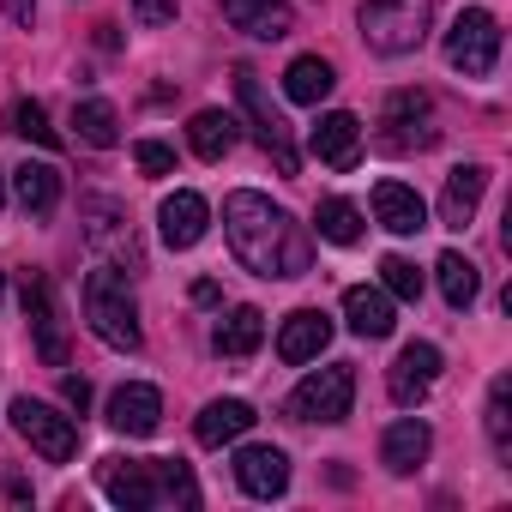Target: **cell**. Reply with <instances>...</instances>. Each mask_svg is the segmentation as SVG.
Returning <instances> with one entry per match:
<instances>
[{
  "mask_svg": "<svg viewBox=\"0 0 512 512\" xmlns=\"http://www.w3.org/2000/svg\"><path fill=\"white\" fill-rule=\"evenodd\" d=\"M223 235H229V253L253 272V278H302L314 272V235L284 211L272 205L266 193H229L223 199Z\"/></svg>",
  "mask_w": 512,
  "mask_h": 512,
  "instance_id": "1",
  "label": "cell"
},
{
  "mask_svg": "<svg viewBox=\"0 0 512 512\" xmlns=\"http://www.w3.org/2000/svg\"><path fill=\"white\" fill-rule=\"evenodd\" d=\"M428 19H434V0H362V13H356L362 43L374 55H410V49H422Z\"/></svg>",
  "mask_w": 512,
  "mask_h": 512,
  "instance_id": "2",
  "label": "cell"
},
{
  "mask_svg": "<svg viewBox=\"0 0 512 512\" xmlns=\"http://www.w3.org/2000/svg\"><path fill=\"white\" fill-rule=\"evenodd\" d=\"M85 320H91V332H97L109 350H139V344H145L139 308H133L127 284H121L109 266H97V272L85 278Z\"/></svg>",
  "mask_w": 512,
  "mask_h": 512,
  "instance_id": "3",
  "label": "cell"
},
{
  "mask_svg": "<svg viewBox=\"0 0 512 512\" xmlns=\"http://www.w3.org/2000/svg\"><path fill=\"white\" fill-rule=\"evenodd\" d=\"M235 103H241V115H247L253 139H260V151L278 163V175H296V169H302V157H296L290 121L266 103V85H260V73H253V67H235Z\"/></svg>",
  "mask_w": 512,
  "mask_h": 512,
  "instance_id": "4",
  "label": "cell"
},
{
  "mask_svg": "<svg viewBox=\"0 0 512 512\" xmlns=\"http://www.w3.org/2000/svg\"><path fill=\"white\" fill-rule=\"evenodd\" d=\"M446 61L464 73V79H488L494 61H500V19L488 7H464L446 31Z\"/></svg>",
  "mask_w": 512,
  "mask_h": 512,
  "instance_id": "5",
  "label": "cell"
},
{
  "mask_svg": "<svg viewBox=\"0 0 512 512\" xmlns=\"http://www.w3.org/2000/svg\"><path fill=\"white\" fill-rule=\"evenodd\" d=\"M350 404H356V374H350V362H332V368H320V374H308L296 392H290V416L296 422H344L350 416Z\"/></svg>",
  "mask_w": 512,
  "mask_h": 512,
  "instance_id": "6",
  "label": "cell"
},
{
  "mask_svg": "<svg viewBox=\"0 0 512 512\" xmlns=\"http://www.w3.org/2000/svg\"><path fill=\"white\" fill-rule=\"evenodd\" d=\"M13 428L49 458V464H67L73 452H79V428H73V416H61L55 404H43V398H13Z\"/></svg>",
  "mask_w": 512,
  "mask_h": 512,
  "instance_id": "7",
  "label": "cell"
},
{
  "mask_svg": "<svg viewBox=\"0 0 512 512\" xmlns=\"http://www.w3.org/2000/svg\"><path fill=\"white\" fill-rule=\"evenodd\" d=\"M428 115H434V103H428V91H392L386 97V115H380V145L386 151H428L440 133L428 127Z\"/></svg>",
  "mask_w": 512,
  "mask_h": 512,
  "instance_id": "8",
  "label": "cell"
},
{
  "mask_svg": "<svg viewBox=\"0 0 512 512\" xmlns=\"http://www.w3.org/2000/svg\"><path fill=\"white\" fill-rule=\"evenodd\" d=\"M25 320H31V332H37V356L49 362V368H67V332H61V314H55V290H49V278L43 272H25Z\"/></svg>",
  "mask_w": 512,
  "mask_h": 512,
  "instance_id": "9",
  "label": "cell"
},
{
  "mask_svg": "<svg viewBox=\"0 0 512 512\" xmlns=\"http://www.w3.org/2000/svg\"><path fill=\"white\" fill-rule=\"evenodd\" d=\"M434 380H440V350L434 344H404L398 362H392V374H386V392H392V404L416 410L434 392Z\"/></svg>",
  "mask_w": 512,
  "mask_h": 512,
  "instance_id": "10",
  "label": "cell"
},
{
  "mask_svg": "<svg viewBox=\"0 0 512 512\" xmlns=\"http://www.w3.org/2000/svg\"><path fill=\"white\" fill-rule=\"evenodd\" d=\"M97 482H103V494H109L115 506H127V512L157 506V464H151V458H145V464H133V458H103Z\"/></svg>",
  "mask_w": 512,
  "mask_h": 512,
  "instance_id": "11",
  "label": "cell"
},
{
  "mask_svg": "<svg viewBox=\"0 0 512 512\" xmlns=\"http://www.w3.org/2000/svg\"><path fill=\"white\" fill-rule=\"evenodd\" d=\"M235 482L253 494V500H278L290 488V458L278 446H241L235 452Z\"/></svg>",
  "mask_w": 512,
  "mask_h": 512,
  "instance_id": "12",
  "label": "cell"
},
{
  "mask_svg": "<svg viewBox=\"0 0 512 512\" xmlns=\"http://www.w3.org/2000/svg\"><path fill=\"white\" fill-rule=\"evenodd\" d=\"M308 145H314L320 163H332V169H356V157H362V121L344 115V109H326V115L314 121Z\"/></svg>",
  "mask_w": 512,
  "mask_h": 512,
  "instance_id": "13",
  "label": "cell"
},
{
  "mask_svg": "<svg viewBox=\"0 0 512 512\" xmlns=\"http://www.w3.org/2000/svg\"><path fill=\"white\" fill-rule=\"evenodd\" d=\"M223 19L247 37H260V43H278L296 31V7L290 0H223Z\"/></svg>",
  "mask_w": 512,
  "mask_h": 512,
  "instance_id": "14",
  "label": "cell"
},
{
  "mask_svg": "<svg viewBox=\"0 0 512 512\" xmlns=\"http://www.w3.org/2000/svg\"><path fill=\"white\" fill-rule=\"evenodd\" d=\"M157 422H163V398H157V386L133 380V386H121V392L109 398V428H115V434L145 440V434H157Z\"/></svg>",
  "mask_w": 512,
  "mask_h": 512,
  "instance_id": "15",
  "label": "cell"
},
{
  "mask_svg": "<svg viewBox=\"0 0 512 512\" xmlns=\"http://www.w3.org/2000/svg\"><path fill=\"white\" fill-rule=\"evenodd\" d=\"M482 193H488V169H482V163H458V169L446 175V193H440V223H446V229H470Z\"/></svg>",
  "mask_w": 512,
  "mask_h": 512,
  "instance_id": "16",
  "label": "cell"
},
{
  "mask_svg": "<svg viewBox=\"0 0 512 512\" xmlns=\"http://www.w3.org/2000/svg\"><path fill=\"white\" fill-rule=\"evenodd\" d=\"M326 344H332V320H326L320 308H296V314L284 320V332H278V356H284L290 368L314 362Z\"/></svg>",
  "mask_w": 512,
  "mask_h": 512,
  "instance_id": "17",
  "label": "cell"
},
{
  "mask_svg": "<svg viewBox=\"0 0 512 512\" xmlns=\"http://www.w3.org/2000/svg\"><path fill=\"white\" fill-rule=\"evenodd\" d=\"M428 452H434V434H428L422 416H404V422H392V428L380 434V464H386L392 476H410Z\"/></svg>",
  "mask_w": 512,
  "mask_h": 512,
  "instance_id": "18",
  "label": "cell"
},
{
  "mask_svg": "<svg viewBox=\"0 0 512 512\" xmlns=\"http://www.w3.org/2000/svg\"><path fill=\"white\" fill-rule=\"evenodd\" d=\"M374 217H380L392 235H422V229H428V205H422V193L404 187V181H380V187H374Z\"/></svg>",
  "mask_w": 512,
  "mask_h": 512,
  "instance_id": "19",
  "label": "cell"
},
{
  "mask_svg": "<svg viewBox=\"0 0 512 512\" xmlns=\"http://www.w3.org/2000/svg\"><path fill=\"white\" fill-rule=\"evenodd\" d=\"M205 223H211V205H205L199 193H187V187H181V193H169V199H163V211H157V229H163V241H169L175 253H181V247H193V241L205 235Z\"/></svg>",
  "mask_w": 512,
  "mask_h": 512,
  "instance_id": "20",
  "label": "cell"
},
{
  "mask_svg": "<svg viewBox=\"0 0 512 512\" xmlns=\"http://www.w3.org/2000/svg\"><path fill=\"white\" fill-rule=\"evenodd\" d=\"M344 320H350L356 338H392V326H398L392 296L374 290V284H350V290H344Z\"/></svg>",
  "mask_w": 512,
  "mask_h": 512,
  "instance_id": "21",
  "label": "cell"
},
{
  "mask_svg": "<svg viewBox=\"0 0 512 512\" xmlns=\"http://www.w3.org/2000/svg\"><path fill=\"white\" fill-rule=\"evenodd\" d=\"M253 422V404H241V398H217V404H205L199 410V422H193V440L199 446H229V440H241Z\"/></svg>",
  "mask_w": 512,
  "mask_h": 512,
  "instance_id": "22",
  "label": "cell"
},
{
  "mask_svg": "<svg viewBox=\"0 0 512 512\" xmlns=\"http://www.w3.org/2000/svg\"><path fill=\"white\" fill-rule=\"evenodd\" d=\"M332 85H338V73H332V61H320V55H296L290 73H284V97L302 103V109H320V103L332 97Z\"/></svg>",
  "mask_w": 512,
  "mask_h": 512,
  "instance_id": "23",
  "label": "cell"
},
{
  "mask_svg": "<svg viewBox=\"0 0 512 512\" xmlns=\"http://www.w3.org/2000/svg\"><path fill=\"white\" fill-rule=\"evenodd\" d=\"M235 127H241V121H235L229 109H199V115L187 121V145H193L205 163H223V157L235 151V139H241Z\"/></svg>",
  "mask_w": 512,
  "mask_h": 512,
  "instance_id": "24",
  "label": "cell"
},
{
  "mask_svg": "<svg viewBox=\"0 0 512 512\" xmlns=\"http://www.w3.org/2000/svg\"><path fill=\"white\" fill-rule=\"evenodd\" d=\"M13 193L31 217H49L61 205V169L55 163H25V169H13Z\"/></svg>",
  "mask_w": 512,
  "mask_h": 512,
  "instance_id": "25",
  "label": "cell"
},
{
  "mask_svg": "<svg viewBox=\"0 0 512 512\" xmlns=\"http://www.w3.org/2000/svg\"><path fill=\"white\" fill-rule=\"evenodd\" d=\"M211 344H217V356H253L266 344V314L260 308H235L229 320H217Z\"/></svg>",
  "mask_w": 512,
  "mask_h": 512,
  "instance_id": "26",
  "label": "cell"
},
{
  "mask_svg": "<svg viewBox=\"0 0 512 512\" xmlns=\"http://www.w3.org/2000/svg\"><path fill=\"white\" fill-rule=\"evenodd\" d=\"M73 127H79V139H85L91 151H109V145H121V115H115V103H103V97H85V103H73Z\"/></svg>",
  "mask_w": 512,
  "mask_h": 512,
  "instance_id": "27",
  "label": "cell"
},
{
  "mask_svg": "<svg viewBox=\"0 0 512 512\" xmlns=\"http://www.w3.org/2000/svg\"><path fill=\"white\" fill-rule=\"evenodd\" d=\"M434 272H440V296H446V308H458V314H464V308L476 302V290H482L476 266L464 260V253H440V266H434Z\"/></svg>",
  "mask_w": 512,
  "mask_h": 512,
  "instance_id": "28",
  "label": "cell"
},
{
  "mask_svg": "<svg viewBox=\"0 0 512 512\" xmlns=\"http://www.w3.org/2000/svg\"><path fill=\"white\" fill-rule=\"evenodd\" d=\"M314 223H320V241H332V247H356L362 241V211L350 199H320Z\"/></svg>",
  "mask_w": 512,
  "mask_h": 512,
  "instance_id": "29",
  "label": "cell"
},
{
  "mask_svg": "<svg viewBox=\"0 0 512 512\" xmlns=\"http://www.w3.org/2000/svg\"><path fill=\"white\" fill-rule=\"evenodd\" d=\"M7 127H13L19 139H31V145H43V151H55V145H61V133L49 127V109H43L37 97H19V103L7 109Z\"/></svg>",
  "mask_w": 512,
  "mask_h": 512,
  "instance_id": "30",
  "label": "cell"
},
{
  "mask_svg": "<svg viewBox=\"0 0 512 512\" xmlns=\"http://www.w3.org/2000/svg\"><path fill=\"white\" fill-rule=\"evenodd\" d=\"M506 398H512V380L500 374V380L488 386V446H494L500 458H512V416H506Z\"/></svg>",
  "mask_w": 512,
  "mask_h": 512,
  "instance_id": "31",
  "label": "cell"
},
{
  "mask_svg": "<svg viewBox=\"0 0 512 512\" xmlns=\"http://www.w3.org/2000/svg\"><path fill=\"white\" fill-rule=\"evenodd\" d=\"M157 464V500H181V506H199V482L181 458H151Z\"/></svg>",
  "mask_w": 512,
  "mask_h": 512,
  "instance_id": "32",
  "label": "cell"
},
{
  "mask_svg": "<svg viewBox=\"0 0 512 512\" xmlns=\"http://www.w3.org/2000/svg\"><path fill=\"white\" fill-rule=\"evenodd\" d=\"M380 284H386V296H398V302H416V296H422V272L404 260V253H386V260H380Z\"/></svg>",
  "mask_w": 512,
  "mask_h": 512,
  "instance_id": "33",
  "label": "cell"
},
{
  "mask_svg": "<svg viewBox=\"0 0 512 512\" xmlns=\"http://www.w3.org/2000/svg\"><path fill=\"white\" fill-rule=\"evenodd\" d=\"M133 163H139V175H151V181L175 175V151H169L163 139H139V145H133Z\"/></svg>",
  "mask_w": 512,
  "mask_h": 512,
  "instance_id": "34",
  "label": "cell"
},
{
  "mask_svg": "<svg viewBox=\"0 0 512 512\" xmlns=\"http://www.w3.org/2000/svg\"><path fill=\"white\" fill-rule=\"evenodd\" d=\"M139 25H175V0H133Z\"/></svg>",
  "mask_w": 512,
  "mask_h": 512,
  "instance_id": "35",
  "label": "cell"
},
{
  "mask_svg": "<svg viewBox=\"0 0 512 512\" xmlns=\"http://www.w3.org/2000/svg\"><path fill=\"white\" fill-rule=\"evenodd\" d=\"M61 398H67V404H73V410L85 416V404H91V380H79V374H67V380H61Z\"/></svg>",
  "mask_w": 512,
  "mask_h": 512,
  "instance_id": "36",
  "label": "cell"
},
{
  "mask_svg": "<svg viewBox=\"0 0 512 512\" xmlns=\"http://www.w3.org/2000/svg\"><path fill=\"white\" fill-rule=\"evenodd\" d=\"M0 13H7L13 25H25V31H31V25H37V0H0Z\"/></svg>",
  "mask_w": 512,
  "mask_h": 512,
  "instance_id": "37",
  "label": "cell"
},
{
  "mask_svg": "<svg viewBox=\"0 0 512 512\" xmlns=\"http://www.w3.org/2000/svg\"><path fill=\"white\" fill-rule=\"evenodd\" d=\"M0 205H7V175H0Z\"/></svg>",
  "mask_w": 512,
  "mask_h": 512,
  "instance_id": "38",
  "label": "cell"
},
{
  "mask_svg": "<svg viewBox=\"0 0 512 512\" xmlns=\"http://www.w3.org/2000/svg\"><path fill=\"white\" fill-rule=\"evenodd\" d=\"M0 302H7V272H0Z\"/></svg>",
  "mask_w": 512,
  "mask_h": 512,
  "instance_id": "39",
  "label": "cell"
}]
</instances>
